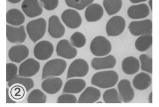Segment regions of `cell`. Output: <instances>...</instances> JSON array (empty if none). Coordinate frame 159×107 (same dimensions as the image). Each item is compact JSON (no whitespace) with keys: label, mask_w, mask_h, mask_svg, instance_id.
Masks as SVG:
<instances>
[{"label":"cell","mask_w":159,"mask_h":107,"mask_svg":"<svg viewBox=\"0 0 159 107\" xmlns=\"http://www.w3.org/2000/svg\"><path fill=\"white\" fill-rule=\"evenodd\" d=\"M119 79L118 74L114 71H100L93 75L92 84L101 88H109L116 84Z\"/></svg>","instance_id":"cell-1"},{"label":"cell","mask_w":159,"mask_h":107,"mask_svg":"<svg viewBox=\"0 0 159 107\" xmlns=\"http://www.w3.org/2000/svg\"><path fill=\"white\" fill-rule=\"evenodd\" d=\"M66 67V61L64 60L57 58L49 61L43 67L42 79L60 76L65 71Z\"/></svg>","instance_id":"cell-2"},{"label":"cell","mask_w":159,"mask_h":107,"mask_svg":"<svg viewBox=\"0 0 159 107\" xmlns=\"http://www.w3.org/2000/svg\"><path fill=\"white\" fill-rule=\"evenodd\" d=\"M46 27V21L43 18L30 21L26 26L27 32L30 39L34 43L41 39L45 35Z\"/></svg>","instance_id":"cell-3"},{"label":"cell","mask_w":159,"mask_h":107,"mask_svg":"<svg viewBox=\"0 0 159 107\" xmlns=\"http://www.w3.org/2000/svg\"><path fill=\"white\" fill-rule=\"evenodd\" d=\"M112 49L111 44L105 37L98 36L93 39L90 45V49L93 55L102 57L108 55Z\"/></svg>","instance_id":"cell-4"},{"label":"cell","mask_w":159,"mask_h":107,"mask_svg":"<svg viewBox=\"0 0 159 107\" xmlns=\"http://www.w3.org/2000/svg\"><path fill=\"white\" fill-rule=\"evenodd\" d=\"M129 29L130 33L135 36L152 35V22L150 19L133 21L129 24Z\"/></svg>","instance_id":"cell-5"},{"label":"cell","mask_w":159,"mask_h":107,"mask_svg":"<svg viewBox=\"0 0 159 107\" xmlns=\"http://www.w3.org/2000/svg\"><path fill=\"white\" fill-rule=\"evenodd\" d=\"M89 65L86 61L79 58L70 65L66 75V79L75 77H84L86 76L89 71Z\"/></svg>","instance_id":"cell-6"},{"label":"cell","mask_w":159,"mask_h":107,"mask_svg":"<svg viewBox=\"0 0 159 107\" xmlns=\"http://www.w3.org/2000/svg\"><path fill=\"white\" fill-rule=\"evenodd\" d=\"M125 27L126 21L122 17L114 16L106 24V33L109 36H117L122 34Z\"/></svg>","instance_id":"cell-7"},{"label":"cell","mask_w":159,"mask_h":107,"mask_svg":"<svg viewBox=\"0 0 159 107\" xmlns=\"http://www.w3.org/2000/svg\"><path fill=\"white\" fill-rule=\"evenodd\" d=\"M54 50L53 44L48 41L43 40L35 45L34 54L39 60H46L52 56Z\"/></svg>","instance_id":"cell-8"},{"label":"cell","mask_w":159,"mask_h":107,"mask_svg":"<svg viewBox=\"0 0 159 107\" xmlns=\"http://www.w3.org/2000/svg\"><path fill=\"white\" fill-rule=\"evenodd\" d=\"M39 62L33 58H28L20 65L18 76L31 77L35 75L39 71Z\"/></svg>","instance_id":"cell-9"},{"label":"cell","mask_w":159,"mask_h":107,"mask_svg":"<svg viewBox=\"0 0 159 107\" xmlns=\"http://www.w3.org/2000/svg\"><path fill=\"white\" fill-rule=\"evenodd\" d=\"M61 19L64 24L70 28H77L82 24V18L76 10L66 9L61 14Z\"/></svg>","instance_id":"cell-10"},{"label":"cell","mask_w":159,"mask_h":107,"mask_svg":"<svg viewBox=\"0 0 159 107\" xmlns=\"http://www.w3.org/2000/svg\"><path fill=\"white\" fill-rule=\"evenodd\" d=\"M7 40L11 43H22L26 38L25 27L20 26L14 27L7 24Z\"/></svg>","instance_id":"cell-11"},{"label":"cell","mask_w":159,"mask_h":107,"mask_svg":"<svg viewBox=\"0 0 159 107\" xmlns=\"http://www.w3.org/2000/svg\"><path fill=\"white\" fill-rule=\"evenodd\" d=\"M57 55L66 59H72L76 57L77 50L66 39L60 40L57 46Z\"/></svg>","instance_id":"cell-12"},{"label":"cell","mask_w":159,"mask_h":107,"mask_svg":"<svg viewBox=\"0 0 159 107\" xmlns=\"http://www.w3.org/2000/svg\"><path fill=\"white\" fill-rule=\"evenodd\" d=\"M42 6L38 0H24L21 7L26 16L34 18L39 16L43 13Z\"/></svg>","instance_id":"cell-13"},{"label":"cell","mask_w":159,"mask_h":107,"mask_svg":"<svg viewBox=\"0 0 159 107\" xmlns=\"http://www.w3.org/2000/svg\"><path fill=\"white\" fill-rule=\"evenodd\" d=\"M48 32L51 36L55 39H59L64 35L65 27L57 15H52L49 18Z\"/></svg>","instance_id":"cell-14"},{"label":"cell","mask_w":159,"mask_h":107,"mask_svg":"<svg viewBox=\"0 0 159 107\" xmlns=\"http://www.w3.org/2000/svg\"><path fill=\"white\" fill-rule=\"evenodd\" d=\"M118 88L119 96L123 103H129L134 99V91L129 80L126 79H122L118 84Z\"/></svg>","instance_id":"cell-15"},{"label":"cell","mask_w":159,"mask_h":107,"mask_svg":"<svg viewBox=\"0 0 159 107\" xmlns=\"http://www.w3.org/2000/svg\"><path fill=\"white\" fill-rule=\"evenodd\" d=\"M8 54L12 62L20 63L29 56V49L25 45H17L10 48Z\"/></svg>","instance_id":"cell-16"},{"label":"cell","mask_w":159,"mask_h":107,"mask_svg":"<svg viewBox=\"0 0 159 107\" xmlns=\"http://www.w3.org/2000/svg\"><path fill=\"white\" fill-rule=\"evenodd\" d=\"M116 63V57L113 55H109L105 57L94 58L92 61L91 65L95 70H102L114 68Z\"/></svg>","instance_id":"cell-17"},{"label":"cell","mask_w":159,"mask_h":107,"mask_svg":"<svg viewBox=\"0 0 159 107\" xmlns=\"http://www.w3.org/2000/svg\"><path fill=\"white\" fill-rule=\"evenodd\" d=\"M101 97L100 91L95 87H88L80 96L78 103H94Z\"/></svg>","instance_id":"cell-18"},{"label":"cell","mask_w":159,"mask_h":107,"mask_svg":"<svg viewBox=\"0 0 159 107\" xmlns=\"http://www.w3.org/2000/svg\"><path fill=\"white\" fill-rule=\"evenodd\" d=\"M149 7L144 3L133 5L127 10V15L133 19H143L149 15Z\"/></svg>","instance_id":"cell-19"},{"label":"cell","mask_w":159,"mask_h":107,"mask_svg":"<svg viewBox=\"0 0 159 107\" xmlns=\"http://www.w3.org/2000/svg\"><path fill=\"white\" fill-rule=\"evenodd\" d=\"M103 15V9L98 3H92L86 7L85 17L89 22H95L100 20Z\"/></svg>","instance_id":"cell-20"},{"label":"cell","mask_w":159,"mask_h":107,"mask_svg":"<svg viewBox=\"0 0 159 107\" xmlns=\"http://www.w3.org/2000/svg\"><path fill=\"white\" fill-rule=\"evenodd\" d=\"M63 86V80L60 78H47L42 83V88L48 94L57 93Z\"/></svg>","instance_id":"cell-21"},{"label":"cell","mask_w":159,"mask_h":107,"mask_svg":"<svg viewBox=\"0 0 159 107\" xmlns=\"http://www.w3.org/2000/svg\"><path fill=\"white\" fill-rule=\"evenodd\" d=\"M86 87L85 81L82 79H70L66 82L63 89L64 94H79Z\"/></svg>","instance_id":"cell-22"},{"label":"cell","mask_w":159,"mask_h":107,"mask_svg":"<svg viewBox=\"0 0 159 107\" xmlns=\"http://www.w3.org/2000/svg\"><path fill=\"white\" fill-rule=\"evenodd\" d=\"M122 71L127 75H133L136 73L140 69L139 61L133 56L126 57L122 63Z\"/></svg>","instance_id":"cell-23"},{"label":"cell","mask_w":159,"mask_h":107,"mask_svg":"<svg viewBox=\"0 0 159 107\" xmlns=\"http://www.w3.org/2000/svg\"><path fill=\"white\" fill-rule=\"evenodd\" d=\"M152 83L151 77L146 73H140L137 74L133 79V86L136 90H145L150 86Z\"/></svg>","instance_id":"cell-24"},{"label":"cell","mask_w":159,"mask_h":107,"mask_svg":"<svg viewBox=\"0 0 159 107\" xmlns=\"http://www.w3.org/2000/svg\"><path fill=\"white\" fill-rule=\"evenodd\" d=\"M25 17L23 13L17 9H12L7 13V22L14 26H20L25 22Z\"/></svg>","instance_id":"cell-25"},{"label":"cell","mask_w":159,"mask_h":107,"mask_svg":"<svg viewBox=\"0 0 159 107\" xmlns=\"http://www.w3.org/2000/svg\"><path fill=\"white\" fill-rule=\"evenodd\" d=\"M103 5L109 15L118 13L122 7V0H103Z\"/></svg>","instance_id":"cell-26"},{"label":"cell","mask_w":159,"mask_h":107,"mask_svg":"<svg viewBox=\"0 0 159 107\" xmlns=\"http://www.w3.org/2000/svg\"><path fill=\"white\" fill-rule=\"evenodd\" d=\"M152 44V35H145L140 36L136 39L135 47L139 52H145L148 50Z\"/></svg>","instance_id":"cell-27"},{"label":"cell","mask_w":159,"mask_h":107,"mask_svg":"<svg viewBox=\"0 0 159 107\" xmlns=\"http://www.w3.org/2000/svg\"><path fill=\"white\" fill-rule=\"evenodd\" d=\"M15 84H20L26 88V92L30 91L34 86V83L32 79L29 77H15L13 79L10 80L8 83V86L11 87Z\"/></svg>","instance_id":"cell-28"},{"label":"cell","mask_w":159,"mask_h":107,"mask_svg":"<svg viewBox=\"0 0 159 107\" xmlns=\"http://www.w3.org/2000/svg\"><path fill=\"white\" fill-rule=\"evenodd\" d=\"M103 100L107 104L122 103V100L116 88H111L106 90L103 95Z\"/></svg>","instance_id":"cell-29"},{"label":"cell","mask_w":159,"mask_h":107,"mask_svg":"<svg viewBox=\"0 0 159 107\" xmlns=\"http://www.w3.org/2000/svg\"><path fill=\"white\" fill-rule=\"evenodd\" d=\"M46 95L42 91L36 89L32 91L27 97L28 103H46Z\"/></svg>","instance_id":"cell-30"},{"label":"cell","mask_w":159,"mask_h":107,"mask_svg":"<svg viewBox=\"0 0 159 107\" xmlns=\"http://www.w3.org/2000/svg\"><path fill=\"white\" fill-rule=\"evenodd\" d=\"M94 0H65L66 5L68 7L81 10L93 3Z\"/></svg>","instance_id":"cell-31"},{"label":"cell","mask_w":159,"mask_h":107,"mask_svg":"<svg viewBox=\"0 0 159 107\" xmlns=\"http://www.w3.org/2000/svg\"><path fill=\"white\" fill-rule=\"evenodd\" d=\"M26 92V88L20 84H15L11 87L10 95L11 98L14 100L20 101L25 96Z\"/></svg>","instance_id":"cell-32"},{"label":"cell","mask_w":159,"mask_h":107,"mask_svg":"<svg viewBox=\"0 0 159 107\" xmlns=\"http://www.w3.org/2000/svg\"><path fill=\"white\" fill-rule=\"evenodd\" d=\"M86 42V37L85 35L80 32H75L70 38V43L72 45L77 48L85 46Z\"/></svg>","instance_id":"cell-33"},{"label":"cell","mask_w":159,"mask_h":107,"mask_svg":"<svg viewBox=\"0 0 159 107\" xmlns=\"http://www.w3.org/2000/svg\"><path fill=\"white\" fill-rule=\"evenodd\" d=\"M139 60L142 70L148 73H152V58H149L147 54H143L139 56Z\"/></svg>","instance_id":"cell-34"},{"label":"cell","mask_w":159,"mask_h":107,"mask_svg":"<svg viewBox=\"0 0 159 107\" xmlns=\"http://www.w3.org/2000/svg\"><path fill=\"white\" fill-rule=\"evenodd\" d=\"M18 67L17 65L12 63L7 64V82L13 79L17 76Z\"/></svg>","instance_id":"cell-35"},{"label":"cell","mask_w":159,"mask_h":107,"mask_svg":"<svg viewBox=\"0 0 159 107\" xmlns=\"http://www.w3.org/2000/svg\"><path fill=\"white\" fill-rule=\"evenodd\" d=\"M57 103H76L77 98L73 94H64L60 95L57 99Z\"/></svg>","instance_id":"cell-36"},{"label":"cell","mask_w":159,"mask_h":107,"mask_svg":"<svg viewBox=\"0 0 159 107\" xmlns=\"http://www.w3.org/2000/svg\"><path fill=\"white\" fill-rule=\"evenodd\" d=\"M40 2L42 6L48 11L55 10L59 5V0H40Z\"/></svg>","instance_id":"cell-37"},{"label":"cell","mask_w":159,"mask_h":107,"mask_svg":"<svg viewBox=\"0 0 159 107\" xmlns=\"http://www.w3.org/2000/svg\"><path fill=\"white\" fill-rule=\"evenodd\" d=\"M11 96L10 95V92L8 88H7V103H16V102L15 101H13V99L11 98Z\"/></svg>","instance_id":"cell-38"},{"label":"cell","mask_w":159,"mask_h":107,"mask_svg":"<svg viewBox=\"0 0 159 107\" xmlns=\"http://www.w3.org/2000/svg\"><path fill=\"white\" fill-rule=\"evenodd\" d=\"M129 1H130V2L131 3H140V2H144V1H146L147 0H129Z\"/></svg>","instance_id":"cell-39"},{"label":"cell","mask_w":159,"mask_h":107,"mask_svg":"<svg viewBox=\"0 0 159 107\" xmlns=\"http://www.w3.org/2000/svg\"><path fill=\"white\" fill-rule=\"evenodd\" d=\"M152 92H151L149 94V97H148V101L149 103H152Z\"/></svg>","instance_id":"cell-40"},{"label":"cell","mask_w":159,"mask_h":107,"mask_svg":"<svg viewBox=\"0 0 159 107\" xmlns=\"http://www.w3.org/2000/svg\"><path fill=\"white\" fill-rule=\"evenodd\" d=\"M9 2L11 3H17L20 2L22 0H7Z\"/></svg>","instance_id":"cell-41"},{"label":"cell","mask_w":159,"mask_h":107,"mask_svg":"<svg viewBox=\"0 0 159 107\" xmlns=\"http://www.w3.org/2000/svg\"><path fill=\"white\" fill-rule=\"evenodd\" d=\"M149 5L151 10H152V0H149Z\"/></svg>","instance_id":"cell-42"}]
</instances>
